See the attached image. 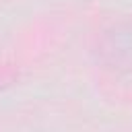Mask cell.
I'll return each mask as SVG.
<instances>
[{
	"label": "cell",
	"instance_id": "obj_2",
	"mask_svg": "<svg viewBox=\"0 0 132 132\" xmlns=\"http://www.w3.org/2000/svg\"><path fill=\"white\" fill-rule=\"evenodd\" d=\"M14 80H16V70L10 66H0V91L10 87Z\"/></svg>",
	"mask_w": 132,
	"mask_h": 132
},
{
	"label": "cell",
	"instance_id": "obj_1",
	"mask_svg": "<svg viewBox=\"0 0 132 132\" xmlns=\"http://www.w3.org/2000/svg\"><path fill=\"white\" fill-rule=\"evenodd\" d=\"M97 62L118 72H132V19L105 29L95 43Z\"/></svg>",
	"mask_w": 132,
	"mask_h": 132
}]
</instances>
